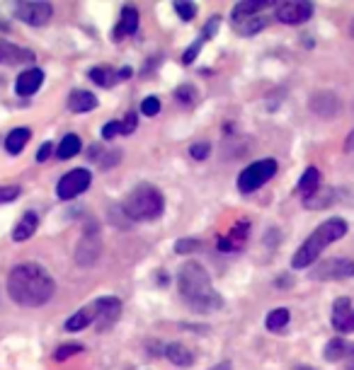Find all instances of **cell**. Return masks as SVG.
<instances>
[{"label":"cell","mask_w":354,"mask_h":370,"mask_svg":"<svg viewBox=\"0 0 354 370\" xmlns=\"http://www.w3.org/2000/svg\"><path fill=\"white\" fill-rule=\"evenodd\" d=\"M54 278L47 273V268L39 264H20L10 271L8 278V296L17 305L24 307H42L54 298Z\"/></svg>","instance_id":"obj_1"},{"label":"cell","mask_w":354,"mask_h":370,"mask_svg":"<svg viewBox=\"0 0 354 370\" xmlns=\"http://www.w3.org/2000/svg\"><path fill=\"white\" fill-rule=\"evenodd\" d=\"M177 288H180V296L185 298L187 305L194 307L197 312H216L224 305V298L211 286L209 273L204 271L201 264H197V262H187L180 268V273H177Z\"/></svg>","instance_id":"obj_2"},{"label":"cell","mask_w":354,"mask_h":370,"mask_svg":"<svg viewBox=\"0 0 354 370\" xmlns=\"http://www.w3.org/2000/svg\"><path fill=\"white\" fill-rule=\"evenodd\" d=\"M345 235H347V223L342 220V218H330V220H325L323 225H318L316 230H313V235H308V240L294 252V257H291V266L294 268L311 266L330 242H337Z\"/></svg>","instance_id":"obj_3"},{"label":"cell","mask_w":354,"mask_h":370,"mask_svg":"<svg viewBox=\"0 0 354 370\" xmlns=\"http://www.w3.org/2000/svg\"><path fill=\"white\" fill-rule=\"evenodd\" d=\"M165 199L160 194V189L151 184H139L129 191V196L121 204V211L126 213V218L131 220H155L163 216Z\"/></svg>","instance_id":"obj_4"},{"label":"cell","mask_w":354,"mask_h":370,"mask_svg":"<svg viewBox=\"0 0 354 370\" xmlns=\"http://www.w3.org/2000/svg\"><path fill=\"white\" fill-rule=\"evenodd\" d=\"M275 175H277L275 160L252 162V165L245 167V170L240 172V177H238V189H240L243 194H252V191H257L262 184H267Z\"/></svg>","instance_id":"obj_5"},{"label":"cell","mask_w":354,"mask_h":370,"mask_svg":"<svg viewBox=\"0 0 354 370\" xmlns=\"http://www.w3.org/2000/svg\"><path fill=\"white\" fill-rule=\"evenodd\" d=\"M354 276V262L352 259H325L321 262L316 268L311 271V278L316 281H342V278H352Z\"/></svg>","instance_id":"obj_6"},{"label":"cell","mask_w":354,"mask_h":370,"mask_svg":"<svg viewBox=\"0 0 354 370\" xmlns=\"http://www.w3.org/2000/svg\"><path fill=\"white\" fill-rule=\"evenodd\" d=\"M90 186V172L88 170H70L68 175L61 177V182L56 184V196L61 201L75 199L78 194H83Z\"/></svg>","instance_id":"obj_7"},{"label":"cell","mask_w":354,"mask_h":370,"mask_svg":"<svg viewBox=\"0 0 354 370\" xmlns=\"http://www.w3.org/2000/svg\"><path fill=\"white\" fill-rule=\"evenodd\" d=\"M54 8L49 3H17L15 5V17L22 19L32 27H44L52 19Z\"/></svg>","instance_id":"obj_8"},{"label":"cell","mask_w":354,"mask_h":370,"mask_svg":"<svg viewBox=\"0 0 354 370\" xmlns=\"http://www.w3.org/2000/svg\"><path fill=\"white\" fill-rule=\"evenodd\" d=\"M313 15V5L308 0H286L277 8V19L284 24H303Z\"/></svg>","instance_id":"obj_9"},{"label":"cell","mask_w":354,"mask_h":370,"mask_svg":"<svg viewBox=\"0 0 354 370\" xmlns=\"http://www.w3.org/2000/svg\"><path fill=\"white\" fill-rule=\"evenodd\" d=\"M100 252H102L100 237L95 235V230H88L83 235V240L78 242V247H75V262L80 266H93L100 259Z\"/></svg>","instance_id":"obj_10"},{"label":"cell","mask_w":354,"mask_h":370,"mask_svg":"<svg viewBox=\"0 0 354 370\" xmlns=\"http://www.w3.org/2000/svg\"><path fill=\"white\" fill-rule=\"evenodd\" d=\"M330 322L340 334H352L354 332V305H352L350 298H340V300L332 303Z\"/></svg>","instance_id":"obj_11"},{"label":"cell","mask_w":354,"mask_h":370,"mask_svg":"<svg viewBox=\"0 0 354 370\" xmlns=\"http://www.w3.org/2000/svg\"><path fill=\"white\" fill-rule=\"evenodd\" d=\"M95 307H98V319H95L98 329L112 327L114 319L121 315V303L117 298H100V300H95Z\"/></svg>","instance_id":"obj_12"},{"label":"cell","mask_w":354,"mask_h":370,"mask_svg":"<svg viewBox=\"0 0 354 370\" xmlns=\"http://www.w3.org/2000/svg\"><path fill=\"white\" fill-rule=\"evenodd\" d=\"M308 106H311L318 116H323V119H332V116L340 114V99H337V95H332V92L313 95Z\"/></svg>","instance_id":"obj_13"},{"label":"cell","mask_w":354,"mask_h":370,"mask_svg":"<svg viewBox=\"0 0 354 370\" xmlns=\"http://www.w3.org/2000/svg\"><path fill=\"white\" fill-rule=\"evenodd\" d=\"M42 83H44V73L39 68H32V70H24V73L20 75L15 90H17L20 97H29V95H34L39 88H42Z\"/></svg>","instance_id":"obj_14"},{"label":"cell","mask_w":354,"mask_h":370,"mask_svg":"<svg viewBox=\"0 0 354 370\" xmlns=\"http://www.w3.org/2000/svg\"><path fill=\"white\" fill-rule=\"evenodd\" d=\"M136 29H139V10L131 8V5H126V8L121 10L117 29H114V39L119 42L121 37H129V34H134Z\"/></svg>","instance_id":"obj_15"},{"label":"cell","mask_w":354,"mask_h":370,"mask_svg":"<svg viewBox=\"0 0 354 370\" xmlns=\"http://www.w3.org/2000/svg\"><path fill=\"white\" fill-rule=\"evenodd\" d=\"M270 0H245V3H238L233 10H231V15H233V24L238 22H245V19L255 17L260 10L270 8Z\"/></svg>","instance_id":"obj_16"},{"label":"cell","mask_w":354,"mask_h":370,"mask_svg":"<svg viewBox=\"0 0 354 370\" xmlns=\"http://www.w3.org/2000/svg\"><path fill=\"white\" fill-rule=\"evenodd\" d=\"M37 227H39V216L34 211H27L22 218H20V223L15 225V230H13V240L15 242H24V240H29V237L37 232Z\"/></svg>","instance_id":"obj_17"},{"label":"cell","mask_w":354,"mask_h":370,"mask_svg":"<svg viewBox=\"0 0 354 370\" xmlns=\"http://www.w3.org/2000/svg\"><path fill=\"white\" fill-rule=\"evenodd\" d=\"M95 106H98V97H95L93 92H88V90H75V92H70V97H68L70 111L83 114V111H93Z\"/></svg>","instance_id":"obj_18"},{"label":"cell","mask_w":354,"mask_h":370,"mask_svg":"<svg viewBox=\"0 0 354 370\" xmlns=\"http://www.w3.org/2000/svg\"><path fill=\"white\" fill-rule=\"evenodd\" d=\"M22 61H34V54L24 51V49L15 47V44L0 42V63L17 65V63H22Z\"/></svg>","instance_id":"obj_19"},{"label":"cell","mask_w":354,"mask_h":370,"mask_svg":"<svg viewBox=\"0 0 354 370\" xmlns=\"http://www.w3.org/2000/svg\"><path fill=\"white\" fill-rule=\"evenodd\" d=\"M95 319H98V307H95V303H93V305H88L80 312H75L73 317H68L66 329H68V332H80V329H85L88 324H93Z\"/></svg>","instance_id":"obj_20"},{"label":"cell","mask_w":354,"mask_h":370,"mask_svg":"<svg viewBox=\"0 0 354 370\" xmlns=\"http://www.w3.org/2000/svg\"><path fill=\"white\" fill-rule=\"evenodd\" d=\"M29 136H32V131H29V129H15V131H10V136L5 138V150H8L10 155L22 153V148L29 143Z\"/></svg>","instance_id":"obj_21"},{"label":"cell","mask_w":354,"mask_h":370,"mask_svg":"<svg viewBox=\"0 0 354 370\" xmlns=\"http://www.w3.org/2000/svg\"><path fill=\"white\" fill-rule=\"evenodd\" d=\"M165 356H168L170 363H175L177 368H187V366H192V361H194L192 351L182 346V344H170V346L165 348Z\"/></svg>","instance_id":"obj_22"},{"label":"cell","mask_w":354,"mask_h":370,"mask_svg":"<svg viewBox=\"0 0 354 370\" xmlns=\"http://www.w3.org/2000/svg\"><path fill=\"white\" fill-rule=\"evenodd\" d=\"M80 153V138L75 134H68L61 138L59 148H56V158L59 160H70L73 155Z\"/></svg>","instance_id":"obj_23"},{"label":"cell","mask_w":354,"mask_h":370,"mask_svg":"<svg viewBox=\"0 0 354 370\" xmlns=\"http://www.w3.org/2000/svg\"><path fill=\"white\" fill-rule=\"evenodd\" d=\"M318 186H321V172H318L316 167H308V170L303 172L301 182H298V191H301L303 196H311L313 191H318Z\"/></svg>","instance_id":"obj_24"},{"label":"cell","mask_w":354,"mask_h":370,"mask_svg":"<svg viewBox=\"0 0 354 370\" xmlns=\"http://www.w3.org/2000/svg\"><path fill=\"white\" fill-rule=\"evenodd\" d=\"M247 225L245 223H240V225L238 227H233V230H231V235L229 237H224V240L219 242V247L224 252H233V250H238V247L243 245V242H245V235H247Z\"/></svg>","instance_id":"obj_25"},{"label":"cell","mask_w":354,"mask_h":370,"mask_svg":"<svg viewBox=\"0 0 354 370\" xmlns=\"http://www.w3.org/2000/svg\"><path fill=\"white\" fill-rule=\"evenodd\" d=\"M90 80L95 85H100V88H109V85L117 83V73L112 68H107V65H98V68L90 70Z\"/></svg>","instance_id":"obj_26"},{"label":"cell","mask_w":354,"mask_h":370,"mask_svg":"<svg viewBox=\"0 0 354 370\" xmlns=\"http://www.w3.org/2000/svg\"><path fill=\"white\" fill-rule=\"evenodd\" d=\"M332 201H335V194H332V191H313L311 196L303 199V206H306V209H325Z\"/></svg>","instance_id":"obj_27"},{"label":"cell","mask_w":354,"mask_h":370,"mask_svg":"<svg viewBox=\"0 0 354 370\" xmlns=\"http://www.w3.org/2000/svg\"><path fill=\"white\" fill-rule=\"evenodd\" d=\"M289 310L286 307H277V310H272L270 315H267V329L270 332H279V329H284L286 324H289Z\"/></svg>","instance_id":"obj_28"},{"label":"cell","mask_w":354,"mask_h":370,"mask_svg":"<svg viewBox=\"0 0 354 370\" xmlns=\"http://www.w3.org/2000/svg\"><path fill=\"white\" fill-rule=\"evenodd\" d=\"M350 353V346H347L342 339H332L330 344L325 346V361H340Z\"/></svg>","instance_id":"obj_29"},{"label":"cell","mask_w":354,"mask_h":370,"mask_svg":"<svg viewBox=\"0 0 354 370\" xmlns=\"http://www.w3.org/2000/svg\"><path fill=\"white\" fill-rule=\"evenodd\" d=\"M175 99L180 104H192L197 99V90L192 85H182V88L175 90Z\"/></svg>","instance_id":"obj_30"},{"label":"cell","mask_w":354,"mask_h":370,"mask_svg":"<svg viewBox=\"0 0 354 370\" xmlns=\"http://www.w3.org/2000/svg\"><path fill=\"white\" fill-rule=\"evenodd\" d=\"M262 27H265V19H257L255 22V17L245 19V22H238V32L240 34H255V32H260Z\"/></svg>","instance_id":"obj_31"},{"label":"cell","mask_w":354,"mask_h":370,"mask_svg":"<svg viewBox=\"0 0 354 370\" xmlns=\"http://www.w3.org/2000/svg\"><path fill=\"white\" fill-rule=\"evenodd\" d=\"M80 351H83L80 344H66V346H61L59 351L54 353V358H56V361H66V358L75 356V353H80Z\"/></svg>","instance_id":"obj_32"},{"label":"cell","mask_w":354,"mask_h":370,"mask_svg":"<svg viewBox=\"0 0 354 370\" xmlns=\"http://www.w3.org/2000/svg\"><path fill=\"white\" fill-rule=\"evenodd\" d=\"M160 111V99L158 97H146L141 102V114L144 116H155Z\"/></svg>","instance_id":"obj_33"},{"label":"cell","mask_w":354,"mask_h":370,"mask_svg":"<svg viewBox=\"0 0 354 370\" xmlns=\"http://www.w3.org/2000/svg\"><path fill=\"white\" fill-rule=\"evenodd\" d=\"M201 247V242H197V240H180L175 245V252L177 255H187V252H197Z\"/></svg>","instance_id":"obj_34"},{"label":"cell","mask_w":354,"mask_h":370,"mask_svg":"<svg viewBox=\"0 0 354 370\" xmlns=\"http://www.w3.org/2000/svg\"><path fill=\"white\" fill-rule=\"evenodd\" d=\"M20 196V186H0V204H8Z\"/></svg>","instance_id":"obj_35"},{"label":"cell","mask_w":354,"mask_h":370,"mask_svg":"<svg viewBox=\"0 0 354 370\" xmlns=\"http://www.w3.org/2000/svg\"><path fill=\"white\" fill-rule=\"evenodd\" d=\"M175 13L180 15L182 19H192L194 17V5H190V3H175Z\"/></svg>","instance_id":"obj_36"},{"label":"cell","mask_w":354,"mask_h":370,"mask_svg":"<svg viewBox=\"0 0 354 370\" xmlns=\"http://www.w3.org/2000/svg\"><path fill=\"white\" fill-rule=\"evenodd\" d=\"M209 153H211V145L209 143H197V145H192V150H190V155L194 160H204Z\"/></svg>","instance_id":"obj_37"},{"label":"cell","mask_w":354,"mask_h":370,"mask_svg":"<svg viewBox=\"0 0 354 370\" xmlns=\"http://www.w3.org/2000/svg\"><path fill=\"white\" fill-rule=\"evenodd\" d=\"M119 134H124L119 121H109V124H105V129H102L105 138H114V136H119Z\"/></svg>","instance_id":"obj_38"},{"label":"cell","mask_w":354,"mask_h":370,"mask_svg":"<svg viewBox=\"0 0 354 370\" xmlns=\"http://www.w3.org/2000/svg\"><path fill=\"white\" fill-rule=\"evenodd\" d=\"M201 44H204V39H199V42H194V44H192V47L185 51V56H182V61H185L187 65H190L192 61H194V56L201 51Z\"/></svg>","instance_id":"obj_39"},{"label":"cell","mask_w":354,"mask_h":370,"mask_svg":"<svg viewBox=\"0 0 354 370\" xmlns=\"http://www.w3.org/2000/svg\"><path fill=\"white\" fill-rule=\"evenodd\" d=\"M52 148H54L52 143H44L42 148L37 150V162H47V160H49V155H52Z\"/></svg>","instance_id":"obj_40"},{"label":"cell","mask_w":354,"mask_h":370,"mask_svg":"<svg viewBox=\"0 0 354 370\" xmlns=\"http://www.w3.org/2000/svg\"><path fill=\"white\" fill-rule=\"evenodd\" d=\"M134 129H136V114H126L124 124H121V131H124V134H131Z\"/></svg>","instance_id":"obj_41"},{"label":"cell","mask_w":354,"mask_h":370,"mask_svg":"<svg viewBox=\"0 0 354 370\" xmlns=\"http://www.w3.org/2000/svg\"><path fill=\"white\" fill-rule=\"evenodd\" d=\"M216 29H219V17H211V19H209V24H206V29H204V39H206V37H211V34H214Z\"/></svg>","instance_id":"obj_42"},{"label":"cell","mask_w":354,"mask_h":370,"mask_svg":"<svg viewBox=\"0 0 354 370\" xmlns=\"http://www.w3.org/2000/svg\"><path fill=\"white\" fill-rule=\"evenodd\" d=\"M131 75V68H121L119 73H117V80H126Z\"/></svg>","instance_id":"obj_43"},{"label":"cell","mask_w":354,"mask_h":370,"mask_svg":"<svg viewBox=\"0 0 354 370\" xmlns=\"http://www.w3.org/2000/svg\"><path fill=\"white\" fill-rule=\"evenodd\" d=\"M209 370H233V368H231V363L226 361V363H219V366H214V368H209Z\"/></svg>","instance_id":"obj_44"},{"label":"cell","mask_w":354,"mask_h":370,"mask_svg":"<svg viewBox=\"0 0 354 370\" xmlns=\"http://www.w3.org/2000/svg\"><path fill=\"white\" fill-rule=\"evenodd\" d=\"M347 356H350V368L347 370H354V346H350V353H347Z\"/></svg>","instance_id":"obj_45"},{"label":"cell","mask_w":354,"mask_h":370,"mask_svg":"<svg viewBox=\"0 0 354 370\" xmlns=\"http://www.w3.org/2000/svg\"><path fill=\"white\" fill-rule=\"evenodd\" d=\"M352 34H354V24H352Z\"/></svg>","instance_id":"obj_46"}]
</instances>
